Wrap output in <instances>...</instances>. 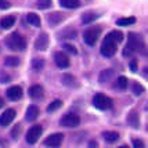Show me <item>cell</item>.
Wrapping results in <instances>:
<instances>
[{
    "label": "cell",
    "mask_w": 148,
    "mask_h": 148,
    "mask_svg": "<svg viewBox=\"0 0 148 148\" xmlns=\"http://www.w3.org/2000/svg\"><path fill=\"white\" fill-rule=\"evenodd\" d=\"M89 147H90V148H96V147H97V143H96V141H90Z\"/></svg>",
    "instance_id": "38"
},
{
    "label": "cell",
    "mask_w": 148,
    "mask_h": 148,
    "mask_svg": "<svg viewBox=\"0 0 148 148\" xmlns=\"http://www.w3.org/2000/svg\"><path fill=\"white\" fill-rule=\"evenodd\" d=\"M112 76H114V71L112 69H104V71H101L100 76H98V82L100 83H107V82H110V79Z\"/></svg>",
    "instance_id": "21"
},
{
    "label": "cell",
    "mask_w": 148,
    "mask_h": 148,
    "mask_svg": "<svg viewBox=\"0 0 148 148\" xmlns=\"http://www.w3.org/2000/svg\"><path fill=\"white\" fill-rule=\"evenodd\" d=\"M11 80V77L8 76L4 72H0V83H8Z\"/></svg>",
    "instance_id": "34"
},
{
    "label": "cell",
    "mask_w": 148,
    "mask_h": 148,
    "mask_svg": "<svg viewBox=\"0 0 148 148\" xmlns=\"http://www.w3.org/2000/svg\"><path fill=\"white\" fill-rule=\"evenodd\" d=\"M62 141H64V134L62 133H54V134H50L46 138L45 144L50 148H60Z\"/></svg>",
    "instance_id": "9"
},
{
    "label": "cell",
    "mask_w": 148,
    "mask_h": 148,
    "mask_svg": "<svg viewBox=\"0 0 148 148\" xmlns=\"http://www.w3.org/2000/svg\"><path fill=\"white\" fill-rule=\"evenodd\" d=\"M127 84H129V80H127V77L126 76H119L116 79V86H118V89L119 90H126L127 89Z\"/></svg>",
    "instance_id": "26"
},
{
    "label": "cell",
    "mask_w": 148,
    "mask_h": 148,
    "mask_svg": "<svg viewBox=\"0 0 148 148\" xmlns=\"http://www.w3.org/2000/svg\"><path fill=\"white\" fill-rule=\"evenodd\" d=\"M100 15L101 14L98 13H94V11H87V13H83L82 14V17H80V19H82V24H91L93 21H96V19L100 18Z\"/></svg>",
    "instance_id": "17"
},
{
    "label": "cell",
    "mask_w": 148,
    "mask_h": 148,
    "mask_svg": "<svg viewBox=\"0 0 148 148\" xmlns=\"http://www.w3.org/2000/svg\"><path fill=\"white\" fill-rule=\"evenodd\" d=\"M15 115H17V112H15L14 108H7V110L0 115V126H1V127L8 126V125L14 121Z\"/></svg>",
    "instance_id": "10"
},
{
    "label": "cell",
    "mask_w": 148,
    "mask_h": 148,
    "mask_svg": "<svg viewBox=\"0 0 148 148\" xmlns=\"http://www.w3.org/2000/svg\"><path fill=\"white\" fill-rule=\"evenodd\" d=\"M100 33H101V28L100 26H93L89 28L83 32V40L87 46H94L96 42L100 38Z\"/></svg>",
    "instance_id": "5"
},
{
    "label": "cell",
    "mask_w": 148,
    "mask_h": 148,
    "mask_svg": "<svg viewBox=\"0 0 148 148\" xmlns=\"http://www.w3.org/2000/svg\"><path fill=\"white\" fill-rule=\"evenodd\" d=\"M133 148H145L144 141L140 140V138H134V140H133Z\"/></svg>",
    "instance_id": "35"
},
{
    "label": "cell",
    "mask_w": 148,
    "mask_h": 148,
    "mask_svg": "<svg viewBox=\"0 0 148 148\" xmlns=\"http://www.w3.org/2000/svg\"><path fill=\"white\" fill-rule=\"evenodd\" d=\"M62 83L65 86H72V84L75 83V77L72 76V75H69V73H66V75L62 76Z\"/></svg>",
    "instance_id": "30"
},
{
    "label": "cell",
    "mask_w": 148,
    "mask_h": 148,
    "mask_svg": "<svg viewBox=\"0 0 148 148\" xmlns=\"http://www.w3.org/2000/svg\"><path fill=\"white\" fill-rule=\"evenodd\" d=\"M3 107H4V100H3V98L0 97V110H1Z\"/></svg>",
    "instance_id": "39"
},
{
    "label": "cell",
    "mask_w": 148,
    "mask_h": 148,
    "mask_svg": "<svg viewBox=\"0 0 148 148\" xmlns=\"http://www.w3.org/2000/svg\"><path fill=\"white\" fill-rule=\"evenodd\" d=\"M62 49H64V51L69 53L72 56H76L77 54V49L73 45H71V43H64V45H62Z\"/></svg>",
    "instance_id": "29"
},
{
    "label": "cell",
    "mask_w": 148,
    "mask_h": 148,
    "mask_svg": "<svg viewBox=\"0 0 148 148\" xmlns=\"http://www.w3.org/2000/svg\"><path fill=\"white\" fill-rule=\"evenodd\" d=\"M123 40V35L119 31H112L110 32L105 39L103 40V45L100 47V51L105 58H112L115 56L118 50V43H121Z\"/></svg>",
    "instance_id": "1"
},
{
    "label": "cell",
    "mask_w": 148,
    "mask_h": 148,
    "mask_svg": "<svg viewBox=\"0 0 148 148\" xmlns=\"http://www.w3.org/2000/svg\"><path fill=\"white\" fill-rule=\"evenodd\" d=\"M10 3L7 0H0V10H6V8H10Z\"/></svg>",
    "instance_id": "36"
},
{
    "label": "cell",
    "mask_w": 148,
    "mask_h": 148,
    "mask_svg": "<svg viewBox=\"0 0 148 148\" xmlns=\"http://www.w3.org/2000/svg\"><path fill=\"white\" fill-rule=\"evenodd\" d=\"M49 43H50V39H49V35L47 33H40L36 40H35V49L39 50V51H45L46 49L49 47Z\"/></svg>",
    "instance_id": "11"
},
{
    "label": "cell",
    "mask_w": 148,
    "mask_h": 148,
    "mask_svg": "<svg viewBox=\"0 0 148 148\" xmlns=\"http://www.w3.org/2000/svg\"><path fill=\"white\" fill-rule=\"evenodd\" d=\"M6 94H7V98H10L11 101H18V100L22 98L24 91H22V87H19V86H11V87L7 89Z\"/></svg>",
    "instance_id": "12"
},
{
    "label": "cell",
    "mask_w": 148,
    "mask_h": 148,
    "mask_svg": "<svg viewBox=\"0 0 148 148\" xmlns=\"http://www.w3.org/2000/svg\"><path fill=\"white\" fill-rule=\"evenodd\" d=\"M130 71L132 72L137 71V60H132L130 61Z\"/></svg>",
    "instance_id": "37"
},
{
    "label": "cell",
    "mask_w": 148,
    "mask_h": 148,
    "mask_svg": "<svg viewBox=\"0 0 148 148\" xmlns=\"http://www.w3.org/2000/svg\"><path fill=\"white\" fill-rule=\"evenodd\" d=\"M140 47H141V39H140V36H137L136 33H129L127 45L125 46V49H123V56L125 57H130L137 50H140Z\"/></svg>",
    "instance_id": "3"
},
{
    "label": "cell",
    "mask_w": 148,
    "mask_h": 148,
    "mask_svg": "<svg viewBox=\"0 0 148 148\" xmlns=\"http://www.w3.org/2000/svg\"><path fill=\"white\" fill-rule=\"evenodd\" d=\"M50 6H51V0H40L38 3V7L42 8V10H46V8H49Z\"/></svg>",
    "instance_id": "33"
},
{
    "label": "cell",
    "mask_w": 148,
    "mask_h": 148,
    "mask_svg": "<svg viewBox=\"0 0 148 148\" xmlns=\"http://www.w3.org/2000/svg\"><path fill=\"white\" fill-rule=\"evenodd\" d=\"M103 137L105 138V141L107 143H115L119 140V133L118 132H112V130H110V132H105L103 134Z\"/></svg>",
    "instance_id": "22"
},
{
    "label": "cell",
    "mask_w": 148,
    "mask_h": 148,
    "mask_svg": "<svg viewBox=\"0 0 148 148\" xmlns=\"http://www.w3.org/2000/svg\"><path fill=\"white\" fill-rule=\"evenodd\" d=\"M47 19H49V25L50 26H57L65 19V15L61 13H51L47 15Z\"/></svg>",
    "instance_id": "14"
},
{
    "label": "cell",
    "mask_w": 148,
    "mask_h": 148,
    "mask_svg": "<svg viewBox=\"0 0 148 148\" xmlns=\"http://www.w3.org/2000/svg\"><path fill=\"white\" fill-rule=\"evenodd\" d=\"M15 21H17V17H15V15H6V17H3L1 21H0V26H1L3 29H10V28L15 24Z\"/></svg>",
    "instance_id": "18"
},
{
    "label": "cell",
    "mask_w": 148,
    "mask_h": 148,
    "mask_svg": "<svg viewBox=\"0 0 148 148\" xmlns=\"http://www.w3.org/2000/svg\"><path fill=\"white\" fill-rule=\"evenodd\" d=\"M61 107H62V101H61V100H54V101H51V103L47 105V112H49V114L56 112V111L60 110Z\"/></svg>",
    "instance_id": "25"
},
{
    "label": "cell",
    "mask_w": 148,
    "mask_h": 148,
    "mask_svg": "<svg viewBox=\"0 0 148 148\" xmlns=\"http://www.w3.org/2000/svg\"><path fill=\"white\" fill-rule=\"evenodd\" d=\"M26 21H28V24H31L32 26H36V28H39V26L42 25L40 17H39L38 14H35V13L26 14Z\"/></svg>",
    "instance_id": "19"
},
{
    "label": "cell",
    "mask_w": 148,
    "mask_h": 148,
    "mask_svg": "<svg viewBox=\"0 0 148 148\" xmlns=\"http://www.w3.org/2000/svg\"><path fill=\"white\" fill-rule=\"evenodd\" d=\"M28 93H29L31 98H33V100H40V98H43V96H45V90H43V87L40 84H33Z\"/></svg>",
    "instance_id": "13"
},
{
    "label": "cell",
    "mask_w": 148,
    "mask_h": 148,
    "mask_svg": "<svg viewBox=\"0 0 148 148\" xmlns=\"http://www.w3.org/2000/svg\"><path fill=\"white\" fill-rule=\"evenodd\" d=\"M93 105H94V108L100 111L110 110V108H112V100L103 93H97L93 97Z\"/></svg>",
    "instance_id": "4"
},
{
    "label": "cell",
    "mask_w": 148,
    "mask_h": 148,
    "mask_svg": "<svg viewBox=\"0 0 148 148\" xmlns=\"http://www.w3.org/2000/svg\"><path fill=\"white\" fill-rule=\"evenodd\" d=\"M143 91H144V87L140 83L134 82L133 83V93H134L136 96H140V94H143Z\"/></svg>",
    "instance_id": "32"
},
{
    "label": "cell",
    "mask_w": 148,
    "mask_h": 148,
    "mask_svg": "<svg viewBox=\"0 0 148 148\" xmlns=\"http://www.w3.org/2000/svg\"><path fill=\"white\" fill-rule=\"evenodd\" d=\"M38 116H39V108L36 105H29L25 112V119L28 122H33V121L38 119Z\"/></svg>",
    "instance_id": "15"
},
{
    "label": "cell",
    "mask_w": 148,
    "mask_h": 148,
    "mask_svg": "<svg viewBox=\"0 0 148 148\" xmlns=\"http://www.w3.org/2000/svg\"><path fill=\"white\" fill-rule=\"evenodd\" d=\"M54 62L60 69H66L69 68L71 65V61H69V57L65 54L64 51H57L54 54Z\"/></svg>",
    "instance_id": "8"
},
{
    "label": "cell",
    "mask_w": 148,
    "mask_h": 148,
    "mask_svg": "<svg viewBox=\"0 0 148 148\" xmlns=\"http://www.w3.org/2000/svg\"><path fill=\"white\" fill-rule=\"evenodd\" d=\"M127 123L133 129H138L140 127V116L137 111H132L129 115H127Z\"/></svg>",
    "instance_id": "16"
},
{
    "label": "cell",
    "mask_w": 148,
    "mask_h": 148,
    "mask_svg": "<svg viewBox=\"0 0 148 148\" xmlns=\"http://www.w3.org/2000/svg\"><path fill=\"white\" fill-rule=\"evenodd\" d=\"M19 133H21V125H15L11 130V138L13 140H17L19 137Z\"/></svg>",
    "instance_id": "31"
},
{
    "label": "cell",
    "mask_w": 148,
    "mask_h": 148,
    "mask_svg": "<svg viewBox=\"0 0 148 148\" xmlns=\"http://www.w3.org/2000/svg\"><path fill=\"white\" fill-rule=\"evenodd\" d=\"M26 39L18 32H13L7 38V47L13 51H22L26 49Z\"/></svg>",
    "instance_id": "2"
},
{
    "label": "cell",
    "mask_w": 148,
    "mask_h": 148,
    "mask_svg": "<svg viewBox=\"0 0 148 148\" xmlns=\"http://www.w3.org/2000/svg\"><path fill=\"white\" fill-rule=\"evenodd\" d=\"M136 22V17H125V18H119L116 21V25L119 26H127V25H133Z\"/></svg>",
    "instance_id": "24"
},
{
    "label": "cell",
    "mask_w": 148,
    "mask_h": 148,
    "mask_svg": "<svg viewBox=\"0 0 148 148\" xmlns=\"http://www.w3.org/2000/svg\"><path fill=\"white\" fill-rule=\"evenodd\" d=\"M118 148H129L127 145H121V147H118Z\"/></svg>",
    "instance_id": "40"
},
{
    "label": "cell",
    "mask_w": 148,
    "mask_h": 148,
    "mask_svg": "<svg viewBox=\"0 0 148 148\" xmlns=\"http://www.w3.org/2000/svg\"><path fill=\"white\" fill-rule=\"evenodd\" d=\"M19 62H21V60L17 57H13V56H8V57L4 58V65H6V66L14 68V66H18Z\"/></svg>",
    "instance_id": "23"
},
{
    "label": "cell",
    "mask_w": 148,
    "mask_h": 148,
    "mask_svg": "<svg viewBox=\"0 0 148 148\" xmlns=\"http://www.w3.org/2000/svg\"><path fill=\"white\" fill-rule=\"evenodd\" d=\"M61 38L62 39H73L76 38V31L73 28H66L64 32L61 33Z\"/></svg>",
    "instance_id": "28"
},
{
    "label": "cell",
    "mask_w": 148,
    "mask_h": 148,
    "mask_svg": "<svg viewBox=\"0 0 148 148\" xmlns=\"http://www.w3.org/2000/svg\"><path fill=\"white\" fill-rule=\"evenodd\" d=\"M45 66V60L43 58H33L32 60V69L33 71H42Z\"/></svg>",
    "instance_id": "27"
},
{
    "label": "cell",
    "mask_w": 148,
    "mask_h": 148,
    "mask_svg": "<svg viewBox=\"0 0 148 148\" xmlns=\"http://www.w3.org/2000/svg\"><path fill=\"white\" fill-rule=\"evenodd\" d=\"M61 125L64 127H76L80 125V118L77 114H73V112H69V114H65L61 119Z\"/></svg>",
    "instance_id": "6"
},
{
    "label": "cell",
    "mask_w": 148,
    "mask_h": 148,
    "mask_svg": "<svg viewBox=\"0 0 148 148\" xmlns=\"http://www.w3.org/2000/svg\"><path fill=\"white\" fill-rule=\"evenodd\" d=\"M42 133H43V127H42L40 125L32 126L31 129L28 130V133H26V136H25L26 143H28V144H35V143L39 140V137L42 136Z\"/></svg>",
    "instance_id": "7"
},
{
    "label": "cell",
    "mask_w": 148,
    "mask_h": 148,
    "mask_svg": "<svg viewBox=\"0 0 148 148\" xmlns=\"http://www.w3.org/2000/svg\"><path fill=\"white\" fill-rule=\"evenodd\" d=\"M60 6L64 7V8H77L80 6V1L79 0H58Z\"/></svg>",
    "instance_id": "20"
}]
</instances>
